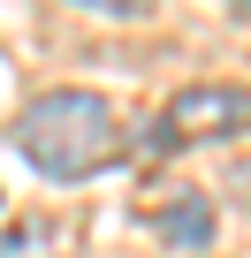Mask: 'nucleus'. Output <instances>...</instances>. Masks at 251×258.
Listing matches in <instances>:
<instances>
[{
  "instance_id": "4",
  "label": "nucleus",
  "mask_w": 251,
  "mask_h": 258,
  "mask_svg": "<svg viewBox=\"0 0 251 258\" xmlns=\"http://www.w3.org/2000/svg\"><path fill=\"white\" fill-rule=\"evenodd\" d=\"M0 258H61V228H54V220H16V228H0Z\"/></svg>"
},
{
  "instance_id": "6",
  "label": "nucleus",
  "mask_w": 251,
  "mask_h": 258,
  "mask_svg": "<svg viewBox=\"0 0 251 258\" xmlns=\"http://www.w3.org/2000/svg\"><path fill=\"white\" fill-rule=\"evenodd\" d=\"M221 8H236V16H243V23H251V0H221Z\"/></svg>"
},
{
  "instance_id": "3",
  "label": "nucleus",
  "mask_w": 251,
  "mask_h": 258,
  "mask_svg": "<svg viewBox=\"0 0 251 258\" xmlns=\"http://www.w3.org/2000/svg\"><path fill=\"white\" fill-rule=\"evenodd\" d=\"M145 220H153V235H160L168 250H190V258L213 250V198H206V190H175V198H160Z\"/></svg>"
},
{
  "instance_id": "5",
  "label": "nucleus",
  "mask_w": 251,
  "mask_h": 258,
  "mask_svg": "<svg viewBox=\"0 0 251 258\" xmlns=\"http://www.w3.org/2000/svg\"><path fill=\"white\" fill-rule=\"evenodd\" d=\"M76 8H91V16H114V23H137V16H153L160 0H76Z\"/></svg>"
},
{
  "instance_id": "1",
  "label": "nucleus",
  "mask_w": 251,
  "mask_h": 258,
  "mask_svg": "<svg viewBox=\"0 0 251 258\" xmlns=\"http://www.w3.org/2000/svg\"><path fill=\"white\" fill-rule=\"evenodd\" d=\"M16 145H23V160H31L46 182H91V175L122 152V114H114V99H99V91H46V99L23 106Z\"/></svg>"
},
{
  "instance_id": "2",
  "label": "nucleus",
  "mask_w": 251,
  "mask_h": 258,
  "mask_svg": "<svg viewBox=\"0 0 251 258\" xmlns=\"http://www.w3.org/2000/svg\"><path fill=\"white\" fill-rule=\"evenodd\" d=\"M251 129V84H183L160 106V145H221Z\"/></svg>"
}]
</instances>
